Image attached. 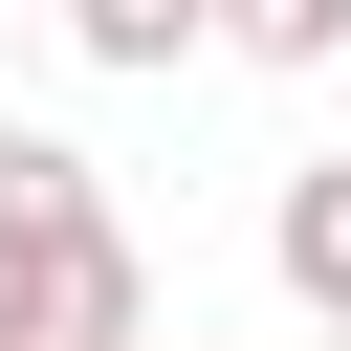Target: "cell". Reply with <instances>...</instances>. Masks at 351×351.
<instances>
[{
    "label": "cell",
    "mask_w": 351,
    "mask_h": 351,
    "mask_svg": "<svg viewBox=\"0 0 351 351\" xmlns=\"http://www.w3.org/2000/svg\"><path fill=\"white\" fill-rule=\"evenodd\" d=\"M66 44H88L110 88H154V66H197V44H219V0H66Z\"/></svg>",
    "instance_id": "obj_4"
},
{
    "label": "cell",
    "mask_w": 351,
    "mask_h": 351,
    "mask_svg": "<svg viewBox=\"0 0 351 351\" xmlns=\"http://www.w3.org/2000/svg\"><path fill=\"white\" fill-rule=\"evenodd\" d=\"M241 66H351V0H219Z\"/></svg>",
    "instance_id": "obj_5"
},
{
    "label": "cell",
    "mask_w": 351,
    "mask_h": 351,
    "mask_svg": "<svg viewBox=\"0 0 351 351\" xmlns=\"http://www.w3.org/2000/svg\"><path fill=\"white\" fill-rule=\"evenodd\" d=\"M0 329H22V351H154V263H132V219H88L66 263H0Z\"/></svg>",
    "instance_id": "obj_1"
},
{
    "label": "cell",
    "mask_w": 351,
    "mask_h": 351,
    "mask_svg": "<svg viewBox=\"0 0 351 351\" xmlns=\"http://www.w3.org/2000/svg\"><path fill=\"white\" fill-rule=\"evenodd\" d=\"M263 263H285V307H307V329H351V154H307V176H285Z\"/></svg>",
    "instance_id": "obj_3"
},
{
    "label": "cell",
    "mask_w": 351,
    "mask_h": 351,
    "mask_svg": "<svg viewBox=\"0 0 351 351\" xmlns=\"http://www.w3.org/2000/svg\"><path fill=\"white\" fill-rule=\"evenodd\" d=\"M0 351H22V329H0Z\"/></svg>",
    "instance_id": "obj_6"
},
{
    "label": "cell",
    "mask_w": 351,
    "mask_h": 351,
    "mask_svg": "<svg viewBox=\"0 0 351 351\" xmlns=\"http://www.w3.org/2000/svg\"><path fill=\"white\" fill-rule=\"evenodd\" d=\"M88 219H110V176H88L66 132H0V263H66Z\"/></svg>",
    "instance_id": "obj_2"
},
{
    "label": "cell",
    "mask_w": 351,
    "mask_h": 351,
    "mask_svg": "<svg viewBox=\"0 0 351 351\" xmlns=\"http://www.w3.org/2000/svg\"><path fill=\"white\" fill-rule=\"evenodd\" d=\"M329 351H351V329H329Z\"/></svg>",
    "instance_id": "obj_7"
}]
</instances>
